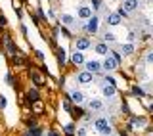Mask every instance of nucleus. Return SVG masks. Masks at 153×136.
I'll list each match as a JSON object with an SVG mask.
<instances>
[{"label": "nucleus", "mask_w": 153, "mask_h": 136, "mask_svg": "<svg viewBox=\"0 0 153 136\" xmlns=\"http://www.w3.org/2000/svg\"><path fill=\"white\" fill-rule=\"evenodd\" d=\"M90 109H92V111H102L103 109V102L102 100H90Z\"/></svg>", "instance_id": "9b49d317"}, {"label": "nucleus", "mask_w": 153, "mask_h": 136, "mask_svg": "<svg viewBox=\"0 0 153 136\" xmlns=\"http://www.w3.org/2000/svg\"><path fill=\"white\" fill-rule=\"evenodd\" d=\"M88 46H90V40H88V38H76V48H79V52L80 50H86Z\"/></svg>", "instance_id": "ddd939ff"}, {"label": "nucleus", "mask_w": 153, "mask_h": 136, "mask_svg": "<svg viewBox=\"0 0 153 136\" xmlns=\"http://www.w3.org/2000/svg\"><path fill=\"white\" fill-rule=\"evenodd\" d=\"M94 125H96V129L100 130V134H103V136H109V134L113 132V129H111V125H109V121H107V119H103V117L96 119V121H94Z\"/></svg>", "instance_id": "f257e3e1"}, {"label": "nucleus", "mask_w": 153, "mask_h": 136, "mask_svg": "<svg viewBox=\"0 0 153 136\" xmlns=\"http://www.w3.org/2000/svg\"><path fill=\"white\" fill-rule=\"evenodd\" d=\"M76 13H79V17H82V19H90V17H92V8H88V6H80Z\"/></svg>", "instance_id": "39448f33"}, {"label": "nucleus", "mask_w": 153, "mask_h": 136, "mask_svg": "<svg viewBox=\"0 0 153 136\" xmlns=\"http://www.w3.org/2000/svg\"><path fill=\"white\" fill-rule=\"evenodd\" d=\"M71 100H73L76 105H79V104H82V102H84L82 92H80V90H71Z\"/></svg>", "instance_id": "6e6552de"}, {"label": "nucleus", "mask_w": 153, "mask_h": 136, "mask_svg": "<svg viewBox=\"0 0 153 136\" xmlns=\"http://www.w3.org/2000/svg\"><path fill=\"white\" fill-rule=\"evenodd\" d=\"M76 134H79V136H86V130L84 129H79V130H76Z\"/></svg>", "instance_id": "5701e85b"}, {"label": "nucleus", "mask_w": 153, "mask_h": 136, "mask_svg": "<svg viewBox=\"0 0 153 136\" xmlns=\"http://www.w3.org/2000/svg\"><path fill=\"white\" fill-rule=\"evenodd\" d=\"M0 108H6V98L4 96H0Z\"/></svg>", "instance_id": "aec40b11"}, {"label": "nucleus", "mask_w": 153, "mask_h": 136, "mask_svg": "<svg viewBox=\"0 0 153 136\" xmlns=\"http://www.w3.org/2000/svg\"><path fill=\"white\" fill-rule=\"evenodd\" d=\"M136 8H138V0H124V2H123V10H121V16H124V13H128V12H134Z\"/></svg>", "instance_id": "f03ea898"}, {"label": "nucleus", "mask_w": 153, "mask_h": 136, "mask_svg": "<svg viewBox=\"0 0 153 136\" xmlns=\"http://www.w3.org/2000/svg\"><path fill=\"white\" fill-rule=\"evenodd\" d=\"M86 71L88 73H98L100 69H102V65H100V61H96V60H90V61H86Z\"/></svg>", "instance_id": "20e7f679"}, {"label": "nucleus", "mask_w": 153, "mask_h": 136, "mask_svg": "<svg viewBox=\"0 0 153 136\" xmlns=\"http://www.w3.org/2000/svg\"><path fill=\"white\" fill-rule=\"evenodd\" d=\"M100 65H102V69H105V71H113L115 67H117V64L113 61V58H105L103 64H100Z\"/></svg>", "instance_id": "423d86ee"}, {"label": "nucleus", "mask_w": 153, "mask_h": 136, "mask_svg": "<svg viewBox=\"0 0 153 136\" xmlns=\"http://www.w3.org/2000/svg\"><path fill=\"white\" fill-rule=\"evenodd\" d=\"M86 31H90V33H96V31H98V17H90L88 25H86Z\"/></svg>", "instance_id": "f8f14e48"}, {"label": "nucleus", "mask_w": 153, "mask_h": 136, "mask_svg": "<svg viewBox=\"0 0 153 136\" xmlns=\"http://www.w3.org/2000/svg\"><path fill=\"white\" fill-rule=\"evenodd\" d=\"M6 42H8V50H10V52H13V46H12V40H10V38H6Z\"/></svg>", "instance_id": "412c9836"}, {"label": "nucleus", "mask_w": 153, "mask_h": 136, "mask_svg": "<svg viewBox=\"0 0 153 136\" xmlns=\"http://www.w3.org/2000/svg\"><path fill=\"white\" fill-rule=\"evenodd\" d=\"M103 40H105V42H115L117 38H115L113 33H105V35H103Z\"/></svg>", "instance_id": "f3484780"}, {"label": "nucleus", "mask_w": 153, "mask_h": 136, "mask_svg": "<svg viewBox=\"0 0 153 136\" xmlns=\"http://www.w3.org/2000/svg\"><path fill=\"white\" fill-rule=\"evenodd\" d=\"M27 96H29V100H33V102H35V100L38 98V94H36V90H35V88H33L31 92H29V94H27Z\"/></svg>", "instance_id": "a211bd4d"}, {"label": "nucleus", "mask_w": 153, "mask_h": 136, "mask_svg": "<svg viewBox=\"0 0 153 136\" xmlns=\"http://www.w3.org/2000/svg\"><path fill=\"white\" fill-rule=\"evenodd\" d=\"M57 58H59V61L63 64V61H65V52H63V50H61V52H57Z\"/></svg>", "instance_id": "6ab92c4d"}, {"label": "nucleus", "mask_w": 153, "mask_h": 136, "mask_svg": "<svg viewBox=\"0 0 153 136\" xmlns=\"http://www.w3.org/2000/svg\"><path fill=\"white\" fill-rule=\"evenodd\" d=\"M35 82H36V84H40V82H42V79L38 77V73H35Z\"/></svg>", "instance_id": "4be33fe9"}, {"label": "nucleus", "mask_w": 153, "mask_h": 136, "mask_svg": "<svg viewBox=\"0 0 153 136\" xmlns=\"http://www.w3.org/2000/svg\"><path fill=\"white\" fill-rule=\"evenodd\" d=\"M92 79H94V75H92V73H88V71H82V73H79V75H76V81L82 82V84L92 82Z\"/></svg>", "instance_id": "7ed1b4c3"}, {"label": "nucleus", "mask_w": 153, "mask_h": 136, "mask_svg": "<svg viewBox=\"0 0 153 136\" xmlns=\"http://www.w3.org/2000/svg\"><path fill=\"white\" fill-rule=\"evenodd\" d=\"M132 52H134V46H132V44H123V54L130 56Z\"/></svg>", "instance_id": "dca6fc26"}, {"label": "nucleus", "mask_w": 153, "mask_h": 136, "mask_svg": "<svg viewBox=\"0 0 153 136\" xmlns=\"http://www.w3.org/2000/svg\"><path fill=\"white\" fill-rule=\"evenodd\" d=\"M61 21H63L65 25H71L75 19H73V16H69V13H63V16H61Z\"/></svg>", "instance_id": "2eb2a0df"}, {"label": "nucleus", "mask_w": 153, "mask_h": 136, "mask_svg": "<svg viewBox=\"0 0 153 136\" xmlns=\"http://www.w3.org/2000/svg\"><path fill=\"white\" fill-rule=\"evenodd\" d=\"M71 61H73L75 65H82V64H84V56H82V52H75V54L71 56Z\"/></svg>", "instance_id": "9d476101"}, {"label": "nucleus", "mask_w": 153, "mask_h": 136, "mask_svg": "<svg viewBox=\"0 0 153 136\" xmlns=\"http://www.w3.org/2000/svg\"><path fill=\"white\" fill-rule=\"evenodd\" d=\"M102 92H103V96L111 98V96H115L117 88H115V84H107V82H105V84H103V88H102Z\"/></svg>", "instance_id": "0eeeda50"}, {"label": "nucleus", "mask_w": 153, "mask_h": 136, "mask_svg": "<svg viewBox=\"0 0 153 136\" xmlns=\"http://www.w3.org/2000/svg\"><path fill=\"white\" fill-rule=\"evenodd\" d=\"M134 94H136V96H143V92L140 88H134Z\"/></svg>", "instance_id": "b1692460"}, {"label": "nucleus", "mask_w": 153, "mask_h": 136, "mask_svg": "<svg viewBox=\"0 0 153 136\" xmlns=\"http://www.w3.org/2000/svg\"><path fill=\"white\" fill-rule=\"evenodd\" d=\"M121 17H123L121 13H111V16L107 17V25H111V27L113 25H119V23H121Z\"/></svg>", "instance_id": "1a4fd4ad"}, {"label": "nucleus", "mask_w": 153, "mask_h": 136, "mask_svg": "<svg viewBox=\"0 0 153 136\" xmlns=\"http://www.w3.org/2000/svg\"><path fill=\"white\" fill-rule=\"evenodd\" d=\"M96 52H98L100 56H107L109 48H107V44H96Z\"/></svg>", "instance_id": "4468645a"}]
</instances>
